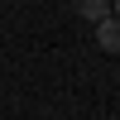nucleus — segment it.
Here are the masks:
<instances>
[{"mask_svg":"<svg viewBox=\"0 0 120 120\" xmlns=\"http://www.w3.org/2000/svg\"><path fill=\"white\" fill-rule=\"evenodd\" d=\"M115 10H120V5H115ZM115 19H120V15H115Z\"/></svg>","mask_w":120,"mask_h":120,"instance_id":"7ed1b4c3","label":"nucleus"},{"mask_svg":"<svg viewBox=\"0 0 120 120\" xmlns=\"http://www.w3.org/2000/svg\"><path fill=\"white\" fill-rule=\"evenodd\" d=\"M96 38H101L106 53H120V19H101L96 24Z\"/></svg>","mask_w":120,"mask_h":120,"instance_id":"f257e3e1","label":"nucleus"},{"mask_svg":"<svg viewBox=\"0 0 120 120\" xmlns=\"http://www.w3.org/2000/svg\"><path fill=\"white\" fill-rule=\"evenodd\" d=\"M77 15L91 19V24H101V19H111V5L106 0H77Z\"/></svg>","mask_w":120,"mask_h":120,"instance_id":"f03ea898","label":"nucleus"}]
</instances>
